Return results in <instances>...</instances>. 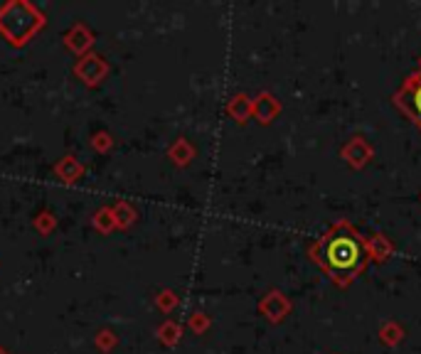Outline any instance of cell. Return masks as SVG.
<instances>
[{
  "label": "cell",
  "instance_id": "1",
  "mask_svg": "<svg viewBox=\"0 0 421 354\" xmlns=\"http://www.w3.org/2000/svg\"><path fill=\"white\" fill-rule=\"evenodd\" d=\"M308 256L340 288L355 283L370 266L367 239L347 219H338L328 226L311 244Z\"/></svg>",
  "mask_w": 421,
  "mask_h": 354
},
{
  "label": "cell",
  "instance_id": "2",
  "mask_svg": "<svg viewBox=\"0 0 421 354\" xmlns=\"http://www.w3.org/2000/svg\"><path fill=\"white\" fill-rule=\"evenodd\" d=\"M394 106L421 130V72H411L392 96Z\"/></svg>",
  "mask_w": 421,
  "mask_h": 354
},
{
  "label": "cell",
  "instance_id": "3",
  "mask_svg": "<svg viewBox=\"0 0 421 354\" xmlns=\"http://www.w3.org/2000/svg\"><path fill=\"white\" fill-rule=\"evenodd\" d=\"M340 158L345 160L352 170H362L370 165L372 158H375V148H372L370 140L362 138V135H352V138L340 148Z\"/></svg>",
  "mask_w": 421,
  "mask_h": 354
},
{
  "label": "cell",
  "instance_id": "4",
  "mask_svg": "<svg viewBox=\"0 0 421 354\" xmlns=\"http://www.w3.org/2000/svg\"><path fill=\"white\" fill-rule=\"evenodd\" d=\"M259 313L264 315L266 320H271V322H281V320H286L288 313H291V300L281 293V290H269V293L261 298Z\"/></svg>",
  "mask_w": 421,
  "mask_h": 354
},
{
  "label": "cell",
  "instance_id": "5",
  "mask_svg": "<svg viewBox=\"0 0 421 354\" xmlns=\"http://www.w3.org/2000/svg\"><path fill=\"white\" fill-rule=\"evenodd\" d=\"M367 254L372 264H387L394 256V244L385 234H370L367 236Z\"/></svg>",
  "mask_w": 421,
  "mask_h": 354
},
{
  "label": "cell",
  "instance_id": "6",
  "mask_svg": "<svg viewBox=\"0 0 421 354\" xmlns=\"http://www.w3.org/2000/svg\"><path fill=\"white\" fill-rule=\"evenodd\" d=\"M279 111H281V104L276 101V96L266 94V91L256 96V101H251V114H254L261 123H271V121L279 116Z\"/></svg>",
  "mask_w": 421,
  "mask_h": 354
},
{
  "label": "cell",
  "instance_id": "7",
  "mask_svg": "<svg viewBox=\"0 0 421 354\" xmlns=\"http://www.w3.org/2000/svg\"><path fill=\"white\" fill-rule=\"evenodd\" d=\"M404 337H406L404 327L399 322H394V320H387V322L380 325V342L385 347H396V344L404 342Z\"/></svg>",
  "mask_w": 421,
  "mask_h": 354
},
{
  "label": "cell",
  "instance_id": "8",
  "mask_svg": "<svg viewBox=\"0 0 421 354\" xmlns=\"http://www.w3.org/2000/svg\"><path fill=\"white\" fill-rule=\"evenodd\" d=\"M229 114H232V118H236L239 123H244V121L251 116V101H249V96H244V94L234 96V99H232V104H229Z\"/></svg>",
  "mask_w": 421,
  "mask_h": 354
},
{
  "label": "cell",
  "instance_id": "9",
  "mask_svg": "<svg viewBox=\"0 0 421 354\" xmlns=\"http://www.w3.org/2000/svg\"><path fill=\"white\" fill-rule=\"evenodd\" d=\"M416 72H421V57H419V69H416Z\"/></svg>",
  "mask_w": 421,
  "mask_h": 354
}]
</instances>
